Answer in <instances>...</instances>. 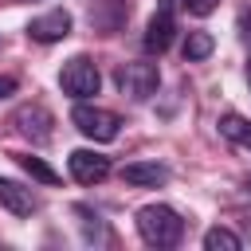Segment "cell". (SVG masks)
I'll list each match as a JSON object with an SVG mask.
<instances>
[{"mask_svg": "<svg viewBox=\"0 0 251 251\" xmlns=\"http://www.w3.org/2000/svg\"><path fill=\"white\" fill-rule=\"evenodd\" d=\"M137 235H141L149 247H173V243H180V235H184V220H180V212L169 208V204H145V208L137 212Z\"/></svg>", "mask_w": 251, "mask_h": 251, "instance_id": "cell-1", "label": "cell"}, {"mask_svg": "<svg viewBox=\"0 0 251 251\" xmlns=\"http://www.w3.org/2000/svg\"><path fill=\"white\" fill-rule=\"evenodd\" d=\"M59 86H63V94H71L75 102H90V98L98 94V86H102V75H98V67H94L90 55H75V59L63 63Z\"/></svg>", "mask_w": 251, "mask_h": 251, "instance_id": "cell-2", "label": "cell"}, {"mask_svg": "<svg viewBox=\"0 0 251 251\" xmlns=\"http://www.w3.org/2000/svg\"><path fill=\"white\" fill-rule=\"evenodd\" d=\"M71 126H75L82 137H90V141H114L118 129H122V118H118L114 110H106V106L75 102V110H71Z\"/></svg>", "mask_w": 251, "mask_h": 251, "instance_id": "cell-3", "label": "cell"}, {"mask_svg": "<svg viewBox=\"0 0 251 251\" xmlns=\"http://www.w3.org/2000/svg\"><path fill=\"white\" fill-rule=\"evenodd\" d=\"M118 86H122V94H129L133 102H145V98L157 94V86H161V71H157V63H145V59L126 63V67L118 71Z\"/></svg>", "mask_w": 251, "mask_h": 251, "instance_id": "cell-4", "label": "cell"}, {"mask_svg": "<svg viewBox=\"0 0 251 251\" xmlns=\"http://www.w3.org/2000/svg\"><path fill=\"white\" fill-rule=\"evenodd\" d=\"M12 122H16V129L27 137V141H35V145H43V141H51V110L43 106V102H27V106H20L16 114H12Z\"/></svg>", "mask_w": 251, "mask_h": 251, "instance_id": "cell-5", "label": "cell"}, {"mask_svg": "<svg viewBox=\"0 0 251 251\" xmlns=\"http://www.w3.org/2000/svg\"><path fill=\"white\" fill-rule=\"evenodd\" d=\"M67 169H71V176L78 184H102L110 176V157H102L94 149H75L67 157Z\"/></svg>", "mask_w": 251, "mask_h": 251, "instance_id": "cell-6", "label": "cell"}, {"mask_svg": "<svg viewBox=\"0 0 251 251\" xmlns=\"http://www.w3.org/2000/svg\"><path fill=\"white\" fill-rule=\"evenodd\" d=\"M71 12L67 8H51V12H43V16H35L31 24H27V35L35 39V43H59V39H67L71 35Z\"/></svg>", "mask_w": 251, "mask_h": 251, "instance_id": "cell-7", "label": "cell"}, {"mask_svg": "<svg viewBox=\"0 0 251 251\" xmlns=\"http://www.w3.org/2000/svg\"><path fill=\"white\" fill-rule=\"evenodd\" d=\"M173 35H176V20H173V12L169 8H157L153 16H149V24H145V51L149 55H165L169 51V43H173Z\"/></svg>", "mask_w": 251, "mask_h": 251, "instance_id": "cell-8", "label": "cell"}, {"mask_svg": "<svg viewBox=\"0 0 251 251\" xmlns=\"http://www.w3.org/2000/svg\"><path fill=\"white\" fill-rule=\"evenodd\" d=\"M122 180L129 188H157L169 180V169L157 161H129V165H122Z\"/></svg>", "mask_w": 251, "mask_h": 251, "instance_id": "cell-9", "label": "cell"}, {"mask_svg": "<svg viewBox=\"0 0 251 251\" xmlns=\"http://www.w3.org/2000/svg\"><path fill=\"white\" fill-rule=\"evenodd\" d=\"M0 208L12 212V216H31V212H35V196H31V188H24L20 180L0 176Z\"/></svg>", "mask_w": 251, "mask_h": 251, "instance_id": "cell-10", "label": "cell"}, {"mask_svg": "<svg viewBox=\"0 0 251 251\" xmlns=\"http://www.w3.org/2000/svg\"><path fill=\"white\" fill-rule=\"evenodd\" d=\"M212 51H216V39H212L208 31H188V35H184V43H180L184 63H204Z\"/></svg>", "mask_w": 251, "mask_h": 251, "instance_id": "cell-11", "label": "cell"}, {"mask_svg": "<svg viewBox=\"0 0 251 251\" xmlns=\"http://www.w3.org/2000/svg\"><path fill=\"white\" fill-rule=\"evenodd\" d=\"M220 133L227 141H235V145H251V122L239 118V114H224L220 118Z\"/></svg>", "mask_w": 251, "mask_h": 251, "instance_id": "cell-12", "label": "cell"}, {"mask_svg": "<svg viewBox=\"0 0 251 251\" xmlns=\"http://www.w3.org/2000/svg\"><path fill=\"white\" fill-rule=\"evenodd\" d=\"M20 161V169L31 176V180H43V184H59V173L43 161V157H31V153H24V157H16Z\"/></svg>", "mask_w": 251, "mask_h": 251, "instance_id": "cell-13", "label": "cell"}, {"mask_svg": "<svg viewBox=\"0 0 251 251\" xmlns=\"http://www.w3.org/2000/svg\"><path fill=\"white\" fill-rule=\"evenodd\" d=\"M204 247L208 251H239L243 243H239V235L231 227H208L204 231Z\"/></svg>", "mask_w": 251, "mask_h": 251, "instance_id": "cell-14", "label": "cell"}, {"mask_svg": "<svg viewBox=\"0 0 251 251\" xmlns=\"http://www.w3.org/2000/svg\"><path fill=\"white\" fill-rule=\"evenodd\" d=\"M216 4H220V0H184V8H188L192 16H208V12H216Z\"/></svg>", "mask_w": 251, "mask_h": 251, "instance_id": "cell-15", "label": "cell"}, {"mask_svg": "<svg viewBox=\"0 0 251 251\" xmlns=\"http://www.w3.org/2000/svg\"><path fill=\"white\" fill-rule=\"evenodd\" d=\"M239 31H243V43H247V51H251V4H247L243 16H239Z\"/></svg>", "mask_w": 251, "mask_h": 251, "instance_id": "cell-16", "label": "cell"}, {"mask_svg": "<svg viewBox=\"0 0 251 251\" xmlns=\"http://www.w3.org/2000/svg\"><path fill=\"white\" fill-rule=\"evenodd\" d=\"M8 94H16V78L12 75H0V98H8Z\"/></svg>", "mask_w": 251, "mask_h": 251, "instance_id": "cell-17", "label": "cell"}, {"mask_svg": "<svg viewBox=\"0 0 251 251\" xmlns=\"http://www.w3.org/2000/svg\"><path fill=\"white\" fill-rule=\"evenodd\" d=\"M176 4H184V0H161V8H169V12H173Z\"/></svg>", "mask_w": 251, "mask_h": 251, "instance_id": "cell-18", "label": "cell"}, {"mask_svg": "<svg viewBox=\"0 0 251 251\" xmlns=\"http://www.w3.org/2000/svg\"><path fill=\"white\" fill-rule=\"evenodd\" d=\"M247 78H251V63H247Z\"/></svg>", "mask_w": 251, "mask_h": 251, "instance_id": "cell-19", "label": "cell"}, {"mask_svg": "<svg viewBox=\"0 0 251 251\" xmlns=\"http://www.w3.org/2000/svg\"><path fill=\"white\" fill-rule=\"evenodd\" d=\"M247 149H251V145H247Z\"/></svg>", "mask_w": 251, "mask_h": 251, "instance_id": "cell-20", "label": "cell"}]
</instances>
